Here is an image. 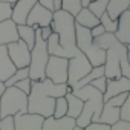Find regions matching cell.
<instances>
[{"label": "cell", "instance_id": "obj_1", "mask_svg": "<svg viewBox=\"0 0 130 130\" xmlns=\"http://www.w3.org/2000/svg\"><path fill=\"white\" fill-rule=\"evenodd\" d=\"M66 92H71V87L66 83H52L49 78L32 81L28 95V113H37L43 118L52 116L55 98L64 96Z\"/></svg>", "mask_w": 130, "mask_h": 130}, {"label": "cell", "instance_id": "obj_2", "mask_svg": "<svg viewBox=\"0 0 130 130\" xmlns=\"http://www.w3.org/2000/svg\"><path fill=\"white\" fill-rule=\"evenodd\" d=\"M51 28L58 35L60 57L72 58L80 52L77 44H75V20H74V15H71L69 12L63 11V9L54 11Z\"/></svg>", "mask_w": 130, "mask_h": 130}, {"label": "cell", "instance_id": "obj_3", "mask_svg": "<svg viewBox=\"0 0 130 130\" xmlns=\"http://www.w3.org/2000/svg\"><path fill=\"white\" fill-rule=\"evenodd\" d=\"M80 100H83L81 113L75 118V124L80 127H86L89 122H98L101 109H103V93L90 84H86L80 89L71 90Z\"/></svg>", "mask_w": 130, "mask_h": 130}, {"label": "cell", "instance_id": "obj_4", "mask_svg": "<svg viewBox=\"0 0 130 130\" xmlns=\"http://www.w3.org/2000/svg\"><path fill=\"white\" fill-rule=\"evenodd\" d=\"M128 49L130 44H122L115 40L106 49V60H104V77L107 80L127 77L130 78V63H128Z\"/></svg>", "mask_w": 130, "mask_h": 130}, {"label": "cell", "instance_id": "obj_5", "mask_svg": "<svg viewBox=\"0 0 130 130\" xmlns=\"http://www.w3.org/2000/svg\"><path fill=\"white\" fill-rule=\"evenodd\" d=\"M49 54L46 47V40L41 38L40 29L35 28V41L31 49V58H29V66H28V77L32 81H41L44 77V68L47 63Z\"/></svg>", "mask_w": 130, "mask_h": 130}, {"label": "cell", "instance_id": "obj_6", "mask_svg": "<svg viewBox=\"0 0 130 130\" xmlns=\"http://www.w3.org/2000/svg\"><path fill=\"white\" fill-rule=\"evenodd\" d=\"M26 112H28V95L23 93L15 86L5 87L2 96H0V118Z\"/></svg>", "mask_w": 130, "mask_h": 130}, {"label": "cell", "instance_id": "obj_7", "mask_svg": "<svg viewBox=\"0 0 130 130\" xmlns=\"http://www.w3.org/2000/svg\"><path fill=\"white\" fill-rule=\"evenodd\" d=\"M92 69V64L86 58L83 52H78L75 57L68 60V81L66 84L72 87L78 80H81L86 74H89Z\"/></svg>", "mask_w": 130, "mask_h": 130}, {"label": "cell", "instance_id": "obj_8", "mask_svg": "<svg viewBox=\"0 0 130 130\" xmlns=\"http://www.w3.org/2000/svg\"><path fill=\"white\" fill-rule=\"evenodd\" d=\"M68 60L64 57L49 55L46 68H44V77L49 78L52 83H66L68 81Z\"/></svg>", "mask_w": 130, "mask_h": 130}, {"label": "cell", "instance_id": "obj_9", "mask_svg": "<svg viewBox=\"0 0 130 130\" xmlns=\"http://www.w3.org/2000/svg\"><path fill=\"white\" fill-rule=\"evenodd\" d=\"M128 95H130V92H122V93H118V95L109 98L107 101H104L100 118H98V122H103V124H107V125H112L113 122H116L119 119V106L122 104V101Z\"/></svg>", "mask_w": 130, "mask_h": 130}, {"label": "cell", "instance_id": "obj_10", "mask_svg": "<svg viewBox=\"0 0 130 130\" xmlns=\"http://www.w3.org/2000/svg\"><path fill=\"white\" fill-rule=\"evenodd\" d=\"M6 51L8 55L11 58V61L14 63V66L17 69L20 68H28L29 66V58H31V49L26 46V43L23 40H17L12 43L6 44Z\"/></svg>", "mask_w": 130, "mask_h": 130}, {"label": "cell", "instance_id": "obj_11", "mask_svg": "<svg viewBox=\"0 0 130 130\" xmlns=\"http://www.w3.org/2000/svg\"><path fill=\"white\" fill-rule=\"evenodd\" d=\"M52 12L51 9L41 6L38 2L32 6V9L29 11L28 17H26V25L29 26H38V28H43V26H49L51 22H52Z\"/></svg>", "mask_w": 130, "mask_h": 130}, {"label": "cell", "instance_id": "obj_12", "mask_svg": "<svg viewBox=\"0 0 130 130\" xmlns=\"http://www.w3.org/2000/svg\"><path fill=\"white\" fill-rule=\"evenodd\" d=\"M14 118V127L15 130H41L43 116L37 113H15Z\"/></svg>", "mask_w": 130, "mask_h": 130}, {"label": "cell", "instance_id": "obj_13", "mask_svg": "<svg viewBox=\"0 0 130 130\" xmlns=\"http://www.w3.org/2000/svg\"><path fill=\"white\" fill-rule=\"evenodd\" d=\"M122 92H130V78L119 77V78L107 80L106 90L103 93V101H107L109 98H112L118 93H122Z\"/></svg>", "mask_w": 130, "mask_h": 130}, {"label": "cell", "instance_id": "obj_14", "mask_svg": "<svg viewBox=\"0 0 130 130\" xmlns=\"http://www.w3.org/2000/svg\"><path fill=\"white\" fill-rule=\"evenodd\" d=\"M35 3H37V0H17L15 3H12L11 20L15 25H25L28 14Z\"/></svg>", "mask_w": 130, "mask_h": 130}, {"label": "cell", "instance_id": "obj_15", "mask_svg": "<svg viewBox=\"0 0 130 130\" xmlns=\"http://www.w3.org/2000/svg\"><path fill=\"white\" fill-rule=\"evenodd\" d=\"M116 20H118V26H116V31L113 32V35L116 37V40L119 43L130 44V9L121 12Z\"/></svg>", "mask_w": 130, "mask_h": 130}, {"label": "cell", "instance_id": "obj_16", "mask_svg": "<svg viewBox=\"0 0 130 130\" xmlns=\"http://www.w3.org/2000/svg\"><path fill=\"white\" fill-rule=\"evenodd\" d=\"M74 125H75V118H71L68 115L61 118L47 116L43 119L41 130H72Z\"/></svg>", "mask_w": 130, "mask_h": 130}, {"label": "cell", "instance_id": "obj_17", "mask_svg": "<svg viewBox=\"0 0 130 130\" xmlns=\"http://www.w3.org/2000/svg\"><path fill=\"white\" fill-rule=\"evenodd\" d=\"M15 66L11 61L8 51H6V44H0V81L8 80L14 72H15Z\"/></svg>", "mask_w": 130, "mask_h": 130}, {"label": "cell", "instance_id": "obj_18", "mask_svg": "<svg viewBox=\"0 0 130 130\" xmlns=\"http://www.w3.org/2000/svg\"><path fill=\"white\" fill-rule=\"evenodd\" d=\"M17 40H19L17 25L11 19L0 22V44H8Z\"/></svg>", "mask_w": 130, "mask_h": 130}, {"label": "cell", "instance_id": "obj_19", "mask_svg": "<svg viewBox=\"0 0 130 130\" xmlns=\"http://www.w3.org/2000/svg\"><path fill=\"white\" fill-rule=\"evenodd\" d=\"M92 43H93V37L90 34V29L75 23V44H77L78 51L86 52Z\"/></svg>", "mask_w": 130, "mask_h": 130}, {"label": "cell", "instance_id": "obj_20", "mask_svg": "<svg viewBox=\"0 0 130 130\" xmlns=\"http://www.w3.org/2000/svg\"><path fill=\"white\" fill-rule=\"evenodd\" d=\"M74 20H75V23H78L84 28H89V29L100 25V17H96L89 8H81L80 12L77 15H74Z\"/></svg>", "mask_w": 130, "mask_h": 130}, {"label": "cell", "instance_id": "obj_21", "mask_svg": "<svg viewBox=\"0 0 130 130\" xmlns=\"http://www.w3.org/2000/svg\"><path fill=\"white\" fill-rule=\"evenodd\" d=\"M130 9V0H109L106 5V12L112 20H116L121 12Z\"/></svg>", "mask_w": 130, "mask_h": 130}, {"label": "cell", "instance_id": "obj_22", "mask_svg": "<svg viewBox=\"0 0 130 130\" xmlns=\"http://www.w3.org/2000/svg\"><path fill=\"white\" fill-rule=\"evenodd\" d=\"M86 55V58L89 60V63L92 64V68L95 66H103L104 64V60H106V51L101 49L100 46H96L95 43H92L89 46V49L86 52H83Z\"/></svg>", "mask_w": 130, "mask_h": 130}, {"label": "cell", "instance_id": "obj_23", "mask_svg": "<svg viewBox=\"0 0 130 130\" xmlns=\"http://www.w3.org/2000/svg\"><path fill=\"white\" fill-rule=\"evenodd\" d=\"M64 98H66L68 101V116L71 118H77L80 113H81V109H83V100H80L77 95H74L72 92H66V95H64Z\"/></svg>", "mask_w": 130, "mask_h": 130}, {"label": "cell", "instance_id": "obj_24", "mask_svg": "<svg viewBox=\"0 0 130 130\" xmlns=\"http://www.w3.org/2000/svg\"><path fill=\"white\" fill-rule=\"evenodd\" d=\"M17 34H19V38L23 40L26 43V46L29 49H32L34 46V41H35V29L29 25H17Z\"/></svg>", "mask_w": 130, "mask_h": 130}, {"label": "cell", "instance_id": "obj_25", "mask_svg": "<svg viewBox=\"0 0 130 130\" xmlns=\"http://www.w3.org/2000/svg\"><path fill=\"white\" fill-rule=\"evenodd\" d=\"M60 9L69 12L71 15H77L81 9V2L80 0H61V8Z\"/></svg>", "mask_w": 130, "mask_h": 130}, {"label": "cell", "instance_id": "obj_26", "mask_svg": "<svg viewBox=\"0 0 130 130\" xmlns=\"http://www.w3.org/2000/svg\"><path fill=\"white\" fill-rule=\"evenodd\" d=\"M66 113H68V101H66V98H64V96L55 98V106H54L52 116L61 118V116H66Z\"/></svg>", "mask_w": 130, "mask_h": 130}, {"label": "cell", "instance_id": "obj_27", "mask_svg": "<svg viewBox=\"0 0 130 130\" xmlns=\"http://www.w3.org/2000/svg\"><path fill=\"white\" fill-rule=\"evenodd\" d=\"M26 77H28V68H20V69H15V72L8 80H5L3 84H5V87H9V86H14L17 81H20Z\"/></svg>", "mask_w": 130, "mask_h": 130}, {"label": "cell", "instance_id": "obj_28", "mask_svg": "<svg viewBox=\"0 0 130 130\" xmlns=\"http://www.w3.org/2000/svg\"><path fill=\"white\" fill-rule=\"evenodd\" d=\"M100 23L103 25V28H104L106 32H112V34L116 31V26H118V20H112V19L107 15L106 11L100 15Z\"/></svg>", "mask_w": 130, "mask_h": 130}, {"label": "cell", "instance_id": "obj_29", "mask_svg": "<svg viewBox=\"0 0 130 130\" xmlns=\"http://www.w3.org/2000/svg\"><path fill=\"white\" fill-rule=\"evenodd\" d=\"M107 2H109V0H92L87 8H89L96 17H100V15L106 11V5H107Z\"/></svg>", "mask_w": 130, "mask_h": 130}, {"label": "cell", "instance_id": "obj_30", "mask_svg": "<svg viewBox=\"0 0 130 130\" xmlns=\"http://www.w3.org/2000/svg\"><path fill=\"white\" fill-rule=\"evenodd\" d=\"M119 119L122 121H130V95L122 101L119 106Z\"/></svg>", "mask_w": 130, "mask_h": 130}, {"label": "cell", "instance_id": "obj_31", "mask_svg": "<svg viewBox=\"0 0 130 130\" xmlns=\"http://www.w3.org/2000/svg\"><path fill=\"white\" fill-rule=\"evenodd\" d=\"M11 12H12V3L0 2V22L11 19Z\"/></svg>", "mask_w": 130, "mask_h": 130}, {"label": "cell", "instance_id": "obj_32", "mask_svg": "<svg viewBox=\"0 0 130 130\" xmlns=\"http://www.w3.org/2000/svg\"><path fill=\"white\" fill-rule=\"evenodd\" d=\"M31 83H32V80L29 78V77H26V78H23V80H20V81H17L14 86L17 87V89H20L23 93H26V95H29V92H31Z\"/></svg>", "mask_w": 130, "mask_h": 130}, {"label": "cell", "instance_id": "obj_33", "mask_svg": "<svg viewBox=\"0 0 130 130\" xmlns=\"http://www.w3.org/2000/svg\"><path fill=\"white\" fill-rule=\"evenodd\" d=\"M0 130H15V127H14V118L11 115L0 118Z\"/></svg>", "mask_w": 130, "mask_h": 130}, {"label": "cell", "instance_id": "obj_34", "mask_svg": "<svg viewBox=\"0 0 130 130\" xmlns=\"http://www.w3.org/2000/svg\"><path fill=\"white\" fill-rule=\"evenodd\" d=\"M106 83H107V78H106L104 75H101V77H98V78L92 80L89 84H90V86H93L95 89H98L101 93H104V90H106Z\"/></svg>", "mask_w": 130, "mask_h": 130}, {"label": "cell", "instance_id": "obj_35", "mask_svg": "<svg viewBox=\"0 0 130 130\" xmlns=\"http://www.w3.org/2000/svg\"><path fill=\"white\" fill-rule=\"evenodd\" d=\"M110 130H130V121H122L118 119L110 125Z\"/></svg>", "mask_w": 130, "mask_h": 130}, {"label": "cell", "instance_id": "obj_36", "mask_svg": "<svg viewBox=\"0 0 130 130\" xmlns=\"http://www.w3.org/2000/svg\"><path fill=\"white\" fill-rule=\"evenodd\" d=\"M83 130H110V125L103 124V122H89Z\"/></svg>", "mask_w": 130, "mask_h": 130}, {"label": "cell", "instance_id": "obj_37", "mask_svg": "<svg viewBox=\"0 0 130 130\" xmlns=\"http://www.w3.org/2000/svg\"><path fill=\"white\" fill-rule=\"evenodd\" d=\"M106 31H104V28H103V25L100 23V25H96V26H93V28H90V34H92V37L95 38V37H98V35H101V34H104Z\"/></svg>", "mask_w": 130, "mask_h": 130}, {"label": "cell", "instance_id": "obj_38", "mask_svg": "<svg viewBox=\"0 0 130 130\" xmlns=\"http://www.w3.org/2000/svg\"><path fill=\"white\" fill-rule=\"evenodd\" d=\"M38 29H40V35H41V38H43V40H47V37L52 34V28H51V25H49V26L38 28Z\"/></svg>", "mask_w": 130, "mask_h": 130}, {"label": "cell", "instance_id": "obj_39", "mask_svg": "<svg viewBox=\"0 0 130 130\" xmlns=\"http://www.w3.org/2000/svg\"><path fill=\"white\" fill-rule=\"evenodd\" d=\"M37 2H38L41 6H44V8L54 11V3H52V0H37Z\"/></svg>", "mask_w": 130, "mask_h": 130}, {"label": "cell", "instance_id": "obj_40", "mask_svg": "<svg viewBox=\"0 0 130 130\" xmlns=\"http://www.w3.org/2000/svg\"><path fill=\"white\" fill-rule=\"evenodd\" d=\"M52 3H54V11H58L61 8V0H52Z\"/></svg>", "mask_w": 130, "mask_h": 130}, {"label": "cell", "instance_id": "obj_41", "mask_svg": "<svg viewBox=\"0 0 130 130\" xmlns=\"http://www.w3.org/2000/svg\"><path fill=\"white\" fill-rule=\"evenodd\" d=\"M80 2H81V8H87L92 0H80Z\"/></svg>", "mask_w": 130, "mask_h": 130}, {"label": "cell", "instance_id": "obj_42", "mask_svg": "<svg viewBox=\"0 0 130 130\" xmlns=\"http://www.w3.org/2000/svg\"><path fill=\"white\" fill-rule=\"evenodd\" d=\"M3 90H5V84H3V81H0V96H2Z\"/></svg>", "mask_w": 130, "mask_h": 130}, {"label": "cell", "instance_id": "obj_43", "mask_svg": "<svg viewBox=\"0 0 130 130\" xmlns=\"http://www.w3.org/2000/svg\"><path fill=\"white\" fill-rule=\"evenodd\" d=\"M72 130H83V127H80V125H77V124H75V125L72 127Z\"/></svg>", "mask_w": 130, "mask_h": 130}, {"label": "cell", "instance_id": "obj_44", "mask_svg": "<svg viewBox=\"0 0 130 130\" xmlns=\"http://www.w3.org/2000/svg\"><path fill=\"white\" fill-rule=\"evenodd\" d=\"M0 2H8V3H15L17 0H0Z\"/></svg>", "mask_w": 130, "mask_h": 130}]
</instances>
